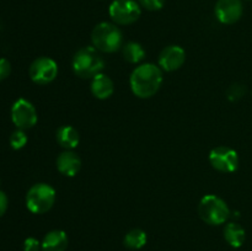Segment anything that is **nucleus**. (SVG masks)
<instances>
[{
    "mask_svg": "<svg viewBox=\"0 0 252 251\" xmlns=\"http://www.w3.org/2000/svg\"><path fill=\"white\" fill-rule=\"evenodd\" d=\"M11 121L17 129L26 130L34 127L38 121L34 106L26 98H19L11 107Z\"/></svg>",
    "mask_w": 252,
    "mask_h": 251,
    "instance_id": "obj_8",
    "label": "nucleus"
},
{
    "mask_svg": "<svg viewBox=\"0 0 252 251\" xmlns=\"http://www.w3.org/2000/svg\"><path fill=\"white\" fill-rule=\"evenodd\" d=\"M186 61V53L184 48L176 44L167 46L160 52L159 66L165 71H175L181 68Z\"/></svg>",
    "mask_w": 252,
    "mask_h": 251,
    "instance_id": "obj_11",
    "label": "nucleus"
},
{
    "mask_svg": "<svg viewBox=\"0 0 252 251\" xmlns=\"http://www.w3.org/2000/svg\"><path fill=\"white\" fill-rule=\"evenodd\" d=\"M11 74V64L6 58H0V81L9 78Z\"/></svg>",
    "mask_w": 252,
    "mask_h": 251,
    "instance_id": "obj_22",
    "label": "nucleus"
},
{
    "mask_svg": "<svg viewBox=\"0 0 252 251\" xmlns=\"http://www.w3.org/2000/svg\"><path fill=\"white\" fill-rule=\"evenodd\" d=\"M41 243L36 238H27L24 241V251H39Z\"/></svg>",
    "mask_w": 252,
    "mask_h": 251,
    "instance_id": "obj_23",
    "label": "nucleus"
},
{
    "mask_svg": "<svg viewBox=\"0 0 252 251\" xmlns=\"http://www.w3.org/2000/svg\"><path fill=\"white\" fill-rule=\"evenodd\" d=\"M122 54L125 61H127L130 64H138L144 59L145 51L143 46L138 42H128L123 44Z\"/></svg>",
    "mask_w": 252,
    "mask_h": 251,
    "instance_id": "obj_17",
    "label": "nucleus"
},
{
    "mask_svg": "<svg viewBox=\"0 0 252 251\" xmlns=\"http://www.w3.org/2000/svg\"><path fill=\"white\" fill-rule=\"evenodd\" d=\"M91 42L98 52L115 53L123 47V34L116 24L100 22L91 32Z\"/></svg>",
    "mask_w": 252,
    "mask_h": 251,
    "instance_id": "obj_3",
    "label": "nucleus"
},
{
    "mask_svg": "<svg viewBox=\"0 0 252 251\" xmlns=\"http://www.w3.org/2000/svg\"><path fill=\"white\" fill-rule=\"evenodd\" d=\"M209 162L217 171L230 174V172L238 170L239 155L236 150L225 147V145H221V147H217L211 150Z\"/></svg>",
    "mask_w": 252,
    "mask_h": 251,
    "instance_id": "obj_9",
    "label": "nucleus"
},
{
    "mask_svg": "<svg viewBox=\"0 0 252 251\" xmlns=\"http://www.w3.org/2000/svg\"><path fill=\"white\" fill-rule=\"evenodd\" d=\"M68 248V235L65 231L51 230L46 234L41 243L42 251H65Z\"/></svg>",
    "mask_w": 252,
    "mask_h": 251,
    "instance_id": "obj_14",
    "label": "nucleus"
},
{
    "mask_svg": "<svg viewBox=\"0 0 252 251\" xmlns=\"http://www.w3.org/2000/svg\"><path fill=\"white\" fill-rule=\"evenodd\" d=\"M198 214L204 223L209 225H220L229 219L230 209L223 198L217 194H207L199 201Z\"/></svg>",
    "mask_w": 252,
    "mask_h": 251,
    "instance_id": "obj_4",
    "label": "nucleus"
},
{
    "mask_svg": "<svg viewBox=\"0 0 252 251\" xmlns=\"http://www.w3.org/2000/svg\"><path fill=\"white\" fill-rule=\"evenodd\" d=\"M140 6L145 7L149 11H158L162 9L165 4V0H138Z\"/></svg>",
    "mask_w": 252,
    "mask_h": 251,
    "instance_id": "obj_21",
    "label": "nucleus"
},
{
    "mask_svg": "<svg viewBox=\"0 0 252 251\" xmlns=\"http://www.w3.org/2000/svg\"><path fill=\"white\" fill-rule=\"evenodd\" d=\"M10 145L14 150H20L27 144V135L25 133V130L22 129H16L15 132H12V134L10 135Z\"/></svg>",
    "mask_w": 252,
    "mask_h": 251,
    "instance_id": "obj_19",
    "label": "nucleus"
},
{
    "mask_svg": "<svg viewBox=\"0 0 252 251\" xmlns=\"http://www.w3.org/2000/svg\"><path fill=\"white\" fill-rule=\"evenodd\" d=\"M56 189L48 184L33 185L26 194V207L31 213L43 214L51 211L56 202Z\"/></svg>",
    "mask_w": 252,
    "mask_h": 251,
    "instance_id": "obj_5",
    "label": "nucleus"
},
{
    "mask_svg": "<svg viewBox=\"0 0 252 251\" xmlns=\"http://www.w3.org/2000/svg\"><path fill=\"white\" fill-rule=\"evenodd\" d=\"M0 185H1V181H0Z\"/></svg>",
    "mask_w": 252,
    "mask_h": 251,
    "instance_id": "obj_25",
    "label": "nucleus"
},
{
    "mask_svg": "<svg viewBox=\"0 0 252 251\" xmlns=\"http://www.w3.org/2000/svg\"><path fill=\"white\" fill-rule=\"evenodd\" d=\"M73 70L81 79H93L102 73L105 61L95 47H83L73 57Z\"/></svg>",
    "mask_w": 252,
    "mask_h": 251,
    "instance_id": "obj_2",
    "label": "nucleus"
},
{
    "mask_svg": "<svg viewBox=\"0 0 252 251\" xmlns=\"http://www.w3.org/2000/svg\"><path fill=\"white\" fill-rule=\"evenodd\" d=\"M57 169L66 177H74L81 169V159L73 150H64L57 159Z\"/></svg>",
    "mask_w": 252,
    "mask_h": 251,
    "instance_id": "obj_12",
    "label": "nucleus"
},
{
    "mask_svg": "<svg viewBox=\"0 0 252 251\" xmlns=\"http://www.w3.org/2000/svg\"><path fill=\"white\" fill-rule=\"evenodd\" d=\"M148 236L143 229L135 228L128 231L123 239V244L130 250H139L147 244Z\"/></svg>",
    "mask_w": 252,
    "mask_h": 251,
    "instance_id": "obj_18",
    "label": "nucleus"
},
{
    "mask_svg": "<svg viewBox=\"0 0 252 251\" xmlns=\"http://www.w3.org/2000/svg\"><path fill=\"white\" fill-rule=\"evenodd\" d=\"M29 74L34 84L47 85L51 84L58 75V64L49 57H39L32 62Z\"/></svg>",
    "mask_w": 252,
    "mask_h": 251,
    "instance_id": "obj_7",
    "label": "nucleus"
},
{
    "mask_svg": "<svg viewBox=\"0 0 252 251\" xmlns=\"http://www.w3.org/2000/svg\"><path fill=\"white\" fill-rule=\"evenodd\" d=\"M224 239L226 240V243L229 244L233 248H240L243 246V244L245 243L246 239V233L245 229L238 223H228L224 228Z\"/></svg>",
    "mask_w": 252,
    "mask_h": 251,
    "instance_id": "obj_16",
    "label": "nucleus"
},
{
    "mask_svg": "<svg viewBox=\"0 0 252 251\" xmlns=\"http://www.w3.org/2000/svg\"><path fill=\"white\" fill-rule=\"evenodd\" d=\"M246 94V88L243 85V84H233L230 88L226 91V96H228L229 101H239L240 98L244 97V95Z\"/></svg>",
    "mask_w": 252,
    "mask_h": 251,
    "instance_id": "obj_20",
    "label": "nucleus"
},
{
    "mask_svg": "<svg viewBox=\"0 0 252 251\" xmlns=\"http://www.w3.org/2000/svg\"><path fill=\"white\" fill-rule=\"evenodd\" d=\"M91 94L98 100H107L115 91V85L110 76L106 74H98L91 80Z\"/></svg>",
    "mask_w": 252,
    "mask_h": 251,
    "instance_id": "obj_13",
    "label": "nucleus"
},
{
    "mask_svg": "<svg viewBox=\"0 0 252 251\" xmlns=\"http://www.w3.org/2000/svg\"><path fill=\"white\" fill-rule=\"evenodd\" d=\"M108 14L116 25H132L140 17L142 10L134 0H115L108 7Z\"/></svg>",
    "mask_w": 252,
    "mask_h": 251,
    "instance_id": "obj_6",
    "label": "nucleus"
},
{
    "mask_svg": "<svg viewBox=\"0 0 252 251\" xmlns=\"http://www.w3.org/2000/svg\"><path fill=\"white\" fill-rule=\"evenodd\" d=\"M214 12L219 22L224 25H233L243 16V2L241 0H218Z\"/></svg>",
    "mask_w": 252,
    "mask_h": 251,
    "instance_id": "obj_10",
    "label": "nucleus"
},
{
    "mask_svg": "<svg viewBox=\"0 0 252 251\" xmlns=\"http://www.w3.org/2000/svg\"><path fill=\"white\" fill-rule=\"evenodd\" d=\"M57 142L65 150L75 149L80 142L79 132L71 126H62L57 130Z\"/></svg>",
    "mask_w": 252,
    "mask_h": 251,
    "instance_id": "obj_15",
    "label": "nucleus"
},
{
    "mask_svg": "<svg viewBox=\"0 0 252 251\" xmlns=\"http://www.w3.org/2000/svg\"><path fill=\"white\" fill-rule=\"evenodd\" d=\"M162 84V71L160 66L153 63H145L132 71L129 85L132 93L139 98L153 97Z\"/></svg>",
    "mask_w": 252,
    "mask_h": 251,
    "instance_id": "obj_1",
    "label": "nucleus"
},
{
    "mask_svg": "<svg viewBox=\"0 0 252 251\" xmlns=\"http://www.w3.org/2000/svg\"><path fill=\"white\" fill-rule=\"evenodd\" d=\"M7 204H9V201H7L6 194L0 189V217H2L5 214V212L7 209Z\"/></svg>",
    "mask_w": 252,
    "mask_h": 251,
    "instance_id": "obj_24",
    "label": "nucleus"
}]
</instances>
